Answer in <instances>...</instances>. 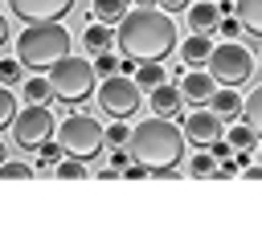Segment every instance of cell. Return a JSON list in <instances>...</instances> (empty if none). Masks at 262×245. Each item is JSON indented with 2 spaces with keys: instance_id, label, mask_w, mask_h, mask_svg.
<instances>
[{
  "instance_id": "obj_1",
  "label": "cell",
  "mask_w": 262,
  "mask_h": 245,
  "mask_svg": "<svg viewBox=\"0 0 262 245\" xmlns=\"http://www.w3.org/2000/svg\"><path fill=\"white\" fill-rule=\"evenodd\" d=\"M115 45L131 61H164L180 41H176L172 16L156 4H147V8H127L123 12V20L115 24Z\"/></svg>"
},
{
  "instance_id": "obj_2",
  "label": "cell",
  "mask_w": 262,
  "mask_h": 245,
  "mask_svg": "<svg viewBox=\"0 0 262 245\" xmlns=\"http://www.w3.org/2000/svg\"><path fill=\"white\" fill-rule=\"evenodd\" d=\"M127 155H131L139 167H147L151 176H168V172H176L180 159H184V131H180L172 118L151 114V118H143V122L131 127Z\"/></svg>"
},
{
  "instance_id": "obj_3",
  "label": "cell",
  "mask_w": 262,
  "mask_h": 245,
  "mask_svg": "<svg viewBox=\"0 0 262 245\" xmlns=\"http://www.w3.org/2000/svg\"><path fill=\"white\" fill-rule=\"evenodd\" d=\"M70 29L61 20H37V24H25V33L16 37V61L25 69H37L45 74L53 61H61L70 53Z\"/></svg>"
},
{
  "instance_id": "obj_4",
  "label": "cell",
  "mask_w": 262,
  "mask_h": 245,
  "mask_svg": "<svg viewBox=\"0 0 262 245\" xmlns=\"http://www.w3.org/2000/svg\"><path fill=\"white\" fill-rule=\"evenodd\" d=\"M45 78H49V90H53V98H61V102H86L90 94H94V65L86 61V57H74V53H66L61 61H53L49 69H45Z\"/></svg>"
},
{
  "instance_id": "obj_5",
  "label": "cell",
  "mask_w": 262,
  "mask_h": 245,
  "mask_svg": "<svg viewBox=\"0 0 262 245\" xmlns=\"http://www.w3.org/2000/svg\"><path fill=\"white\" fill-rule=\"evenodd\" d=\"M205 69H209V78L217 86H233L237 90V86H246L254 78V53L242 41H225V45H213Z\"/></svg>"
},
{
  "instance_id": "obj_6",
  "label": "cell",
  "mask_w": 262,
  "mask_h": 245,
  "mask_svg": "<svg viewBox=\"0 0 262 245\" xmlns=\"http://www.w3.org/2000/svg\"><path fill=\"white\" fill-rule=\"evenodd\" d=\"M57 143L66 155L74 159H94L106 143H102V122L90 118V114H70L61 127H57Z\"/></svg>"
},
{
  "instance_id": "obj_7",
  "label": "cell",
  "mask_w": 262,
  "mask_h": 245,
  "mask_svg": "<svg viewBox=\"0 0 262 245\" xmlns=\"http://www.w3.org/2000/svg\"><path fill=\"white\" fill-rule=\"evenodd\" d=\"M98 106H102L111 118H131V114L143 106V90H139L135 78H127V74H106L102 86H98Z\"/></svg>"
},
{
  "instance_id": "obj_8",
  "label": "cell",
  "mask_w": 262,
  "mask_h": 245,
  "mask_svg": "<svg viewBox=\"0 0 262 245\" xmlns=\"http://www.w3.org/2000/svg\"><path fill=\"white\" fill-rule=\"evenodd\" d=\"M45 139H53V110L49 106H33V102H29V110H16V118H12V143L20 151H37Z\"/></svg>"
},
{
  "instance_id": "obj_9",
  "label": "cell",
  "mask_w": 262,
  "mask_h": 245,
  "mask_svg": "<svg viewBox=\"0 0 262 245\" xmlns=\"http://www.w3.org/2000/svg\"><path fill=\"white\" fill-rule=\"evenodd\" d=\"M78 0H8V12H16L25 24H37V20H61Z\"/></svg>"
},
{
  "instance_id": "obj_10",
  "label": "cell",
  "mask_w": 262,
  "mask_h": 245,
  "mask_svg": "<svg viewBox=\"0 0 262 245\" xmlns=\"http://www.w3.org/2000/svg\"><path fill=\"white\" fill-rule=\"evenodd\" d=\"M184 143H196V147H209L213 139H221V118L205 106V110H192L188 118H184Z\"/></svg>"
},
{
  "instance_id": "obj_11",
  "label": "cell",
  "mask_w": 262,
  "mask_h": 245,
  "mask_svg": "<svg viewBox=\"0 0 262 245\" xmlns=\"http://www.w3.org/2000/svg\"><path fill=\"white\" fill-rule=\"evenodd\" d=\"M180 98H188V102H196V106H205L209 98H213V90H217V82L209 78V69H192V74H180Z\"/></svg>"
},
{
  "instance_id": "obj_12",
  "label": "cell",
  "mask_w": 262,
  "mask_h": 245,
  "mask_svg": "<svg viewBox=\"0 0 262 245\" xmlns=\"http://www.w3.org/2000/svg\"><path fill=\"white\" fill-rule=\"evenodd\" d=\"M221 122H237L242 118V98H237V90L233 86H221V90H213V98L205 102Z\"/></svg>"
},
{
  "instance_id": "obj_13",
  "label": "cell",
  "mask_w": 262,
  "mask_h": 245,
  "mask_svg": "<svg viewBox=\"0 0 262 245\" xmlns=\"http://www.w3.org/2000/svg\"><path fill=\"white\" fill-rule=\"evenodd\" d=\"M147 94H151L147 102H151V110H156L160 118H176V114H180V106H184L180 90H176V86H168V82H160V86H156V90H147Z\"/></svg>"
},
{
  "instance_id": "obj_14",
  "label": "cell",
  "mask_w": 262,
  "mask_h": 245,
  "mask_svg": "<svg viewBox=\"0 0 262 245\" xmlns=\"http://www.w3.org/2000/svg\"><path fill=\"white\" fill-rule=\"evenodd\" d=\"M209 53H213V41H209V33H192V37L180 45V65H188V69H201V65L209 61Z\"/></svg>"
},
{
  "instance_id": "obj_15",
  "label": "cell",
  "mask_w": 262,
  "mask_h": 245,
  "mask_svg": "<svg viewBox=\"0 0 262 245\" xmlns=\"http://www.w3.org/2000/svg\"><path fill=\"white\" fill-rule=\"evenodd\" d=\"M184 12H188V29H192V33H213L217 20H221V12H217L213 0H196V4H188Z\"/></svg>"
},
{
  "instance_id": "obj_16",
  "label": "cell",
  "mask_w": 262,
  "mask_h": 245,
  "mask_svg": "<svg viewBox=\"0 0 262 245\" xmlns=\"http://www.w3.org/2000/svg\"><path fill=\"white\" fill-rule=\"evenodd\" d=\"M233 16H237L242 33H250L254 41H262V0H237L233 4Z\"/></svg>"
},
{
  "instance_id": "obj_17",
  "label": "cell",
  "mask_w": 262,
  "mask_h": 245,
  "mask_svg": "<svg viewBox=\"0 0 262 245\" xmlns=\"http://www.w3.org/2000/svg\"><path fill=\"white\" fill-rule=\"evenodd\" d=\"M82 45H86L90 53H106V49L115 45V29H111V24L90 20V24H86V33H82Z\"/></svg>"
},
{
  "instance_id": "obj_18",
  "label": "cell",
  "mask_w": 262,
  "mask_h": 245,
  "mask_svg": "<svg viewBox=\"0 0 262 245\" xmlns=\"http://www.w3.org/2000/svg\"><path fill=\"white\" fill-rule=\"evenodd\" d=\"M242 122L262 139V86H258V90H250V94L242 98Z\"/></svg>"
},
{
  "instance_id": "obj_19",
  "label": "cell",
  "mask_w": 262,
  "mask_h": 245,
  "mask_svg": "<svg viewBox=\"0 0 262 245\" xmlns=\"http://www.w3.org/2000/svg\"><path fill=\"white\" fill-rule=\"evenodd\" d=\"M131 74H135V86H139V90H156V86L168 78V69H164L160 61H135Z\"/></svg>"
},
{
  "instance_id": "obj_20",
  "label": "cell",
  "mask_w": 262,
  "mask_h": 245,
  "mask_svg": "<svg viewBox=\"0 0 262 245\" xmlns=\"http://www.w3.org/2000/svg\"><path fill=\"white\" fill-rule=\"evenodd\" d=\"M90 12H94L98 24H111V29H115V24L123 20V12H127V0H94Z\"/></svg>"
},
{
  "instance_id": "obj_21",
  "label": "cell",
  "mask_w": 262,
  "mask_h": 245,
  "mask_svg": "<svg viewBox=\"0 0 262 245\" xmlns=\"http://www.w3.org/2000/svg\"><path fill=\"white\" fill-rule=\"evenodd\" d=\"M225 143H229L233 151H258V143H262V139H258L246 122H229V139H225Z\"/></svg>"
},
{
  "instance_id": "obj_22",
  "label": "cell",
  "mask_w": 262,
  "mask_h": 245,
  "mask_svg": "<svg viewBox=\"0 0 262 245\" xmlns=\"http://www.w3.org/2000/svg\"><path fill=\"white\" fill-rule=\"evenodd\" d=\"M25 82V98L33 102V106H45L49 98H53V90H49V78H20Z\"/></svg>"
},
{
  "instance_id": "obj_23",
  "label": "cell",
  "mask_w": 262,
  "mask_h": 245,
  "mask_svg": "<svg viewBox=\"0 0 262 245\" xmlns=\"http://www.w3.org/2000/svg\"><path fill=\"white\" fill-rule=\"evenodd\" d=\"M188 176H217V159H213L209 147H196V155L188 163Z\"/></svg>"
},
{
  "instance_id": "obj_24",
  "label": "cell",
  "mask_w": 262,
  "mask_h": 245,
  "mask_svg": "<svg viewBox=\"0 0 262 245\" xmlns=\"http://www.w3.org/2000/svg\"><path fill=\"white\" fill-rule=\"evenodd\" d=\"M127 139H131V127H127V118H115V122L102 131V143H106V147H127Z\"/></svg>"
},
{
  "instance_id": "obj_25",
  "label": "cell",
  "mask_w": 262,
  "mask_h": 245,
  "mask_svg": "<svg viewBox=\"0 0 262 245\" xmlns=\"http://www.w3.org/2000/svg\"><path fill=\"white\" fill-rule=\"evenodd\" d=\"M53 172H57L61 180H82V176H86V159H74V155H61V159L53 163Z\"/></svg>"
},
{
  "instance_id": "obj_26",
  "label": "cell",
  "mask_w": 262,
  "mask_h": 245,
  "mask_svg": "<svg viewBox=\"0 0 262 245\" xmlns=\"http://www.w3.org/2000/svg\"><path fill=\"white\" fill-rule=\"evenodd\" d=\"M16 94H12V86H0V131L4 127H12V118H16Z\"/></svg>"
},
{
  "instance_id": "obj_27",
  "label": "cell",
  "mask_w": 262,
  "mask_h": 245,
  "mask_svg": "<svg viewBox=\"0 0 262 245\" xmlns=\"http://www.w3.org/2000/svg\"><path fill=\"white\" fill-rule=\"evenodd\" d=\"M61 155H66V151H61V143H53V139H45V143L37 147V167H45V172H49V167H53V163H57Z\"/></svg>"
},
{
  "instance_id": "obj_28",
  "label": "cell",
  "mask_w": 262,
  "mask_h": 245,
  "mask_svg": "<svg viewBox=\"0 0 262 245\" xmlns=\"http://www.w3.org/2000/svg\"><path fill=\"white\" fill-rule=\"evenodd\" d=\"M33 167L29 163H16V159H0V180H29Z\"/></svg>"
},
{
  "instance_id": "obj_29",
  "label": "cell",
  "mask_w": 262,
  "mask_h": 245,
  "mask_svg": "<svg viewBox=\"0 0 262 245\" xmlns=\"http://www.w3.org/2000/svg\"><path fill=\"white\" fill-rule=\"evenodd\" d=\"M90 65H94V74H98V78H106V74H119V57H115L111 49H106V53H94V61H90Z\"/></svg>"
},
{
  "instance_id": "obj_30",
  "label": "cell",
  "mask_w": 262,
  "mask_h": 245,
  "mask_svg": "<svg viewBox=\"0 0 262 245\" xmlns=\"http://www.w3.org/2000/svg\"><path fill=\"white\" fill-rule=\"evenodd\" d=\"M20 69H25V65H20L16 57H4V61H0V86H16V82H20Z\"/></svg>"
},
{
  "instance_id": "obj_31",
  "label": "cell",
  "mask_w": 262,
  "mask_h": 245,
  "mask_svg": "<svg viewBox=\"0 0 262 245\" xmlns=\"http://www.w3.org/2000/svg\"><path fill=\"white\" fill-rule=\"evenodd\" d=\"M217 33H221L225 41H237V37H242V24H237V16H221V20H217Z\"/></svg>"
},
{
  "instance_id": "obj_32",
  "label": "cell",
  "mask_w": 262,
  "mask_h": 245,
  "mask_svg": "<svg viewBox=\"0 0 262 245\" xmlns=\"http://www.w3.org/2000/svg\"><path fill=\"white\" fill-rule=\"evenodd\" d=\"M127 163H131V155H127V147H111V167H115V172H123Z\"/></svg>"
},
{
  "instance_id": "obj_33",
  "label": "cell",
  "mask_w": 262,
  "mask_h": 245,
  "mask_svg": "<svg viewBox=\"0 0 262 245\" xmlns=\"http://www.w3.org/2000/svg\"><path fill=\"white\" fill-rule=\"evenodd\" d=\"M156 4H160L164 12H184V8L192 4V0H156Z\"/></svg>"
},
{
  "instance_id": "obj_34",
  "label": "cell",
  "mask_w": 262,
  "mask_h": 245,
  "mask_svg": "<svg viewBox=\"0 0 262 245\" xmlns=\"http://www.w3.org/2000/svg\"><path fill=\"white\" fill-rule=\"evenodd\" d=\"M8 45V20H4V12H0V49Z\"/></svg>"
},
{
  "instance_id": "obj_35",
  "label": "cell",
  "mask_w": 262,
  "mask_h": 245,
  "mask_svg": "<svg viewBox=\"0 0 262 245\" xmlns=\"http://www.w3.org/2000/svg\"><path fill=\"white\" fill-rule=\"evenodd\" d=\"M246 176H250V180H262V163H254V167H246Z\"/></svg>"
},
{
  "instance_id": "obj_36",
  "label": "cell",
  "mask_w": 262,
  "mask_h": 245,
  "mask_svg": "<svg viewBox=\"0 0 262 245\" xmlns=\"http://www.w3.org/2000/svg\"><path fill=\"white\" fill-rule=\"evenodd\" d=\"M135 4H139V8H147V4H156V0H135Z\"/></svg>"
},
{
  "instance_id": "obj_37",
  "label": "cell",
  "mask_w": 262,
  "mask_h": 245,
  "mask_svg": "<svg viewBox=\"0 0 262 245\" xmlns=\"http://www.w3.org/2000/svg\"><path fill=\"white\" fill-rule=\"evenodd\" d=\"M258 163H262V143H258Z\"/></svg>"
},
{
  "instance_id": "obj_38",
  "label": "cell",
  "mask_w": 262,
  "mask_h": 245,
  "mask_svg": "<svg viewBox=\"0 0 262 245\" xmlns=\"http://www.w3.org/2000/svg\"><path fill=\"white\" fill-rule=\"evenodd\" d=\"M0 159H4V143H0Z\"/></svg>"
},
{
  "instance_id": "obj_39",
  "label": "cell",
  "mask_w": 262,
  "mask_h": 245,
  "mask_svg": "<svg viewBox=\"0 0 262 245\" xmlns=\"http://www.w3.org/2000/svg\"><path fill=\"white\" fill-rule=\"evenodd\" d=\"M258 57H262V53H258Z\"/></svg>"
}]
</instances>
